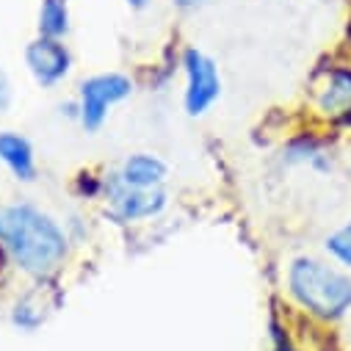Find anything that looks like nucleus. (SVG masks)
Segmentation results:
<instances>
[{
	"label": "nucleus",
	"instance_id": "nucleus-8",
	"mask_svg": "<svg viewBox=\"0 0 351 351\" xmlns=\"http://www.w3.org/2000/svg\"><path fill=\"white\" fill-rule=\"evenodd\" d=\"M0 163H3L12 178L20 183L36 180V152L34 144L17 130H0Z\"/></svg>",
	"mask_w": 351,
	"mask_h": 351
},
{
	"label": "nucleus",
	"instance_id": "nucleus-13",
	"mask_svg": "<svg viewBox=\"0 0 351 351\" xmlns=\"http://www.w3.org/2000/svg\"><path fill=\"white\" fill-rule=\"evenodd\" d=\"M12 324H14L17 329L31 332V329H36V326L42 324V313H39V307H34L28 299H23V302H17V307H14V313H12Z\"/></svg>",
	"mask_w": 351,
	"mask_h": 351
},
{
	"label": "nucleus",
	"instance_id": "nucleus-14",
	"mask_svg": "<svg viewBox=\"0 0 351 351\" xmlns=\"http://www.w3.org/2000/svg\"><path fill=\"white\" fill-rule=\"evenodd\" d=\"M12 103H14V89H12V77H9V72L0 66V114L3 111H9L12 108Z\"/></svg>",
	"mask_w": 351,
	"mask_h": 351
},
{
	"label": "nucleus",
	"instance_id": "nucleus-5",
	"mask_svg": "<svg viewBox=\"0 0 351 351\" xmlns=\"http://www.w3.org/2000/svg\"><path fill=\"white\" fill-rule=\"evenodd\" d=\"M103 194L108 199V216L117 219L119 224L155 219L169 205V197L163 189H128L122 186L117 174H108V180H103Z\"/></svg>",
	"mask_w": 351,
	"mask_h": 351
},
{
	"label": "nucleus",
	"instance_id": "nucleus-12",
	"mask_svg": "<svg viewBox=\"0 0 351 351\" xmlns=\"http://www.w3.org/2000/svg\"><path fill=\"white\" fill-rule=\"evenodd\" d=\"M324 252L329 254L332 263H337L340 269L351 271V219H346L340 227H335L324 238Z\"/></svg>",
	"mask_w": 351,
	"mask_h": 351
},
{
	"label": "nucleus",
	"instance_id": "nucleus-3",
	"mask_svg": "<svg viewBox=\"0 0 351 351\" xmlns=\"http://www.w3.org/2000/svg\"><path fill=\"white\" fill-rule=\"evenodd\" d=\"M133 95V80L122 72H100L80 83L77 89V125L86 133H97L111 108L125 103Z\"/></svg>",
	"mask_w": 351,
	"mask_h": 351
},
{
	"label": "nucleus",
	"instance_id": "nucleus-2",
	"mask_svg": "<svg viewBox=\"0 0 351 351\" xmlns=\"http://www.w3.org/2000/svg\"><path fill=\"white\" fill-rule=\"evenodd\" d=\"M291 299L318 321H340L351 313V274L337 263L299 254L288 266Z\"/></svg>",
	"mask_w": 351,
	"mask_h": 351
},
{
	"label": "nucleus",
	"instance_id": "nucleus-9",
	"mask_svg": "<svg viewBox=\"0 0 351 351\" xmlns=\"http://www.w3.org/2000/svg\"><path fill=\"white\" fill-rule=\"evenodd\" d=\"M318 111L326 117H340L351 111V66H335L318 89Z\"/></svg>",
	"mask_w": 351,
	"mask_h": 351
},
{
	"label": "nucleus",
	"instance_id": "nucleus-15",
	"mask_svg": "<svg viewBox=\"0 0 351 351\" xmlns=\"http://www.w3.org/2000/svg\"><path fill=\"white\" fill-rule=\"evenodd\" d=\"M174 6H178L180 12H197V9H202L208 0H171Z\"/></svg>",
	"mask_w": 351,
	"mask_h": 351
},
{
	"label": "nucleus",
	"instance_id": "nucleus-10",
	"mask_svg": "<svg viewBox=\"0 0 351 351\" xmlns=\"http://www.w3.org/2000/svg\"><path fill=\"white\" fill-rule=\"evenodd\" d=\"M285 160L288 163H299V166H310L315 171H329L332 169V158L326 155V149L310 138V136H302L296 141H291L285 147Z\"/></svg>",
	"mask_w": 351,
	"mask_h": 351
},
{
	"label": "nucleus",
	"instance_id": "nucleus-16",
	"mask_svg": "<svg viewBox=\"0 0 351 351\" xmlns=\"http://www.w3.org/2000/svg\"><path fill=\"white\" fill-rule=\"evenodd\" d=\"M128 3H130V9H144L149 0H128Z\"/></svg>",
	"mask_w": 351,
	"mask_h": 351
},
{
	"label": "nucleus",
	"instance_id": "nucleus-4",
	"mask_svg": "<svg viewBox=\"0 0 351 351\" xmlns=\"http://www.w3.org/2000/svg\"><path fill=\"white\" fill-rule=\"evenodd\" d=\"M183 75H186V92H183V108L189 117L208 114L219 97H221V75L210 56H205L197 47H189L183 53Z\"/></svg>",
	"mask_w": 351,
	"mask_h": 351
},
{
	"label": "nucleus",
	"instance_id": "nucleus-6",
	"mask_svg": "<svg viewBox=\"0 0 351 351\" xmlns=\"http://www.w3.org/2000/svg\"><path fill=\"white\" fill-rule=\"evenodd\" d=\"M25 66L42 89H56L72 72V53L66 50L64 39L36 36L25 47Z\"/></svg>",
	"mask_w": 351,
	"mask_h": 351
},
{
	"label": "nucleus",
	"instance_id": "nucleus-11",
	"mask_svg": "<svg viewBox=\"0 0 351 351\" xmlns=\"http://www.w3.org/2000/svg\"><path fill=\"white\" fill-rule=\"evenodd\" d=\"M69 34V3L66 0H42L39 6V36L64 39Z\"/></svg>",
	"mask_w": 351,
	"mask_h": 351
},
{
	"label": "nucleus",
	"instance_id": "nucleus-7",
	"mask_svg": "<svg viewBox=\"0 0 351 351\" xmlns=\"http://www.w3.org/2000/svg\"><path fill=\"white\" fill-rule=\"evenodd\" d=\"M117 178L128 189H163L169 178V166L152 152H133L122 160Z\"/></svg>",
	"mask_w": 351,
	"mask_h": 351
},
{
	"label": "nucleus",
	"instance_id": "nucleus-1",
	"mask_svg": "<svg viewBox=\"0 0 351 351\" xmlns=\"http://www.w3.org/2000/svg\"><path fill=\"white\" fill-rule=\"evenodd\" d=\"M0 246L28 277L56 274L69 254L66 230L42 208L28 202L0 205Z\"/></svg>",
	"mask_w": 351,
	"mask_h": 351
}]
</instances>
